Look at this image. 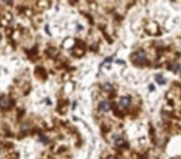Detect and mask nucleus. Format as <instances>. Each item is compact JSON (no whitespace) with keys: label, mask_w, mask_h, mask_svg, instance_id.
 <instances>
[{"label":"nucleus","mask_w":181,"mask_h":159,"mask_svg":"<svg viewBox=\"0 0 181 159\" xmlns=\"http://www.w3.org/2000/svg\"><path fill=\"white\" fill-rule=\"evenodd\" d=\"M156 81H158L159 84H164V82H165V80H164V77H161L160 75H158V76H156Z\"/></svg>","instance_id":"6"},{"label":"nucleus","mask_w":181,"mask_h":159,"mask_svg":"<svg viewBox=\"0 0 181 159\" xmlns=\"http://www.w3.org/2000/svg\"><path fill=\"white\" fill-rule=\"evenodd\" d=\"M116 144H117V145H123V144H124V139H123V138L116 139Z\"/></svg>","instance_id":"5"},{"label":"nucleus","mask_w":181,"mask_h":159,"mask_svg":"<svg viewBox=\"0 0 181 159\" xmlns=\"http://www.w3.org/2000/svg\"><path fill=\"white\" fill-rule=\"evenodd\" d=\"M11 106H13V102H11V100H10L9 97L3 96L2 98H0V107H2V108L6 110V108H9V107H11Z\"/></svg>","instance_id":"2"},{"label":"nucleus","mask_w":181,"mask_h":159,"mask_svg":"<svg viewBox=\"0 0 181 159\" xmlns=\"http://www.w3.org/2000/svg\"><path fill=\"white\" fill-rule=\"evenodd\" d=\"M133 58H134L135 63H145V54H144V51L139 50V51L134 52Z\"/></svg>","instance_id":"1"},{"label":"nucleus","mask_w":181,"mask_h":159,"mask_svg":"<svg viewBox=\"0 0 181 159\" xmlns=\"http://www.w3.org/2000/svg\"><path fill=\"white\" fill-rule=\"evenodd\" d=\"M129 103H130V98H129V97H122V98H120V101H119V106H120L122 108L128 107V106H129Z\"/></svg>","instance_id":"4"},{"label":"nucleus","mask_w":181,"mask_h":159,"mask_svg":"<svg viewBox=\"0 0 181 159\" xmlns=\"http://www.w3.org/2000/svg\"><path fill=\"white\" fill-rule=\"evenodd\" d=\"M99 110H101L102 112H108V111L111 110V105H109V102H107V101L101 102V103H99Z\"/></svg>","instance_id":"3"}]
</instances>
